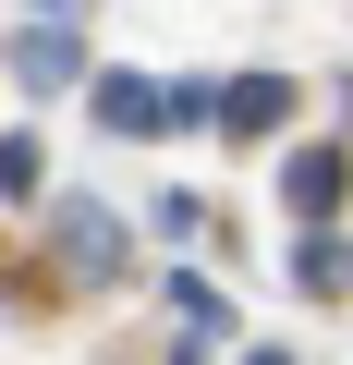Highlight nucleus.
Returning <instances> with one entry per match:
<instances>
[{"label":"nucleus","instance_id":"1","mask_svg":"<svg viewBox=\"0 0 353 365\" xmlns=\"http://www.w3.org/2000/svg\"><path fill=\"white\" fill-rule=\"evenodd\" d=\"M49 256H61V280H98V292L134 280V232H122V207H98V195H61V207H49Z\"/></svg>","mask_w":353,"mask_h":365},{"label":"nucleus","instance_id":"2","mask_svg":"<svg viewBox=\"0 0 353 365\" xmlns=\"http://www.w3.org/2000/svg\"><path fill=\"white\" fill-rule=\"evenodd\" d=\"M280 207H292V232H341V207H353V146H292V158H280Z\"/></svg>","mask_w":353,"mask_h":365},{"label":"nucleus","instance_id":"3","mask_svg":"<svg viewBox=\"0 0 353 365\" xmlns=\"http://www.w3.org/2000/svg\"><path fill=\"white\" fill-rule=\"evenodd\" d=\"M0 61H13L25 98H61V86L86 73V37H73V25H25V37H0Z\"/></svg>","mask_w":353,"mask_h":365},{"label":"nucleus","instance_id":"4","mask_svg":"<svg viewBox=\"0 0 353 365\" xmlns=\"http://www.w3.org/2000/svg\"><path fill=\"white\" fill-rule=\"evenodd\" d=\"M280 110H292V73H232L208 122H220L232 146H268V134H280Z\"/></svg>","mask_w":353,"mask_h":365},{"label":"nucleus","instance_id":"5","mask_svg":"<svg viewBox=\"0 0 353 365\" xmlns=\"http://www.w3.org/2000/svg\"><path fill=\"white\" fill-rule=\"evenodd\" d=\"M292 280L305 292H353V232H292Z\"/></svg>","mask_w":353,"mask_h":365},{"label":"nucleus","instance_id":"6","mask_svg":"<svg viewBox=\"0 0 353 365\" xmlns=\"http://www.w3.org/2000/svg\"><path fill=\"white\" fill-rule=\"evenodd\" d=\"M170 317H183V341H220V329H232V292L195 280V268H170Z\"/></svg>","mask_w":353,"mask_h":365},{"label":"nucleus","instance_id":"7","mask_svg":"<svg viewBox=\"0 0 353 365\" xmlns=\"http://www.w3.org/2000/svg\"><path fill=\"white\" fill-rule=\"evenodd\" d=\"M98 122L110 134H158V86L146 73H98Z\"/></svg>","mask_w":353,"mask_h":365},{"label":"nucleus","instance_id":"8","mask_svg":"<svg viewBox=\"0 0 353 365\" xmlns=\"http://www.w3.org/2000/svg\"><path fill=\"white\" fill-rule=\"evenodd\" d=\"M37 182H49V146L37 134H0V207H25Z\"/></svg>","mask_w":353,"mask_h":365},{"label":"nucleus","instance_id":"9","mask_svg":"<svg viewBox=\"0 0 353 365\" xmlns=\"http://www.w3.org/2000/svg\"><path fill=\"white\" fill-rule=\"evenodd\" d=\"M208 110H220V86H208V73L158 86V134H208Z\"/></svg>","mask_w":353,"mask_h":365},{"label":"nucleus","instance_id":"10","mask_svg":"<svg viewBox=\"0 0 353 365\" xmlns=\"http://www.w3.org/2000/svg\"><path fill=\"white\" fill-rule=\"evenodd\" d=\"M244 365H292V341H244Z\"/></svg>","mask_w":353,"mask_h":365}]
</instances>
